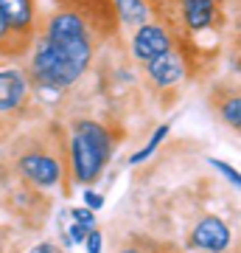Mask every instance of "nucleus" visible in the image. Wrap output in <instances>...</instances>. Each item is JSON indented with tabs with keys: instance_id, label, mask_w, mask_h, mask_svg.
Returning a JSON list of instances; mask_svg holds the SVG:
<instances>
[{
	"instance_id": "obj_1",
	"label": "nucleus",
	"mask_w": 241,
	"mask_h": 253,
	"mask_svg": "<svg viewBox=\"0 0 241 253\" xmlns=\"http://www.w3.org/2000/svg\"><path fill=\"white\" fill-rule=\"evenodd\" d=\"M109 158V135L93 121L76 124L73 135V172L76 180L90 183L96 180Z\"/></svg>"
},
{
	"instance_id": "obj_2",
	"label": "nucleus",
	"mask_w": 241,
	"mask_h": 253,
	"mask_svg": "<svg viewBox=\"0 0 241 253\" xmlns=\"http://www.w3.org/2000/svg\"><path fill=\"white\" fill-rule=\"evenodd\" d=\"M34 76L42 87L62 90V87H68V84H73V82L79 79L81 71L56 51V45L51 40H42L36 45V54H34Z\"/></svg>"
},
{
	"instance_id": "obj_3",
	"label": "nucleus",
	"mask_w": 241,
	"mask_h": 253,
	"mask_svg": "<svg viewBox=\"0 0 241 253\" xmlns=\"http://www.w3.org/2000/svg\"><path fill=\"white\" fill-rule=\"evenodd\" d=\"M191 242L202 248V251H213V253H222L227 245H230V231L219 217H205L194 228L191 234Z\"/></svg>"
},
{
	"instance_id": "obj_4",
	"label": "nucleus",
	"mask_w": 241,
	"mask_h": 253,
	"mask_svg": "<svg viewBox=\"0 0 241 253\" xmlns=\"http://www.w3.org/2000/svg\"><path fill=\"white\" fill-rule=\"evenodd\" d=\"M169 34L157 26H140V31L135 34V42H132V51L138 59L143 62H152L157 56L169 54Z\"/></svg>"
},
{
	"instance_id": "obj_5",
	"label": "nucleus",
	"mask_w": 241,
	"mask_h": 253,
	"mask_svg": "<svg viewBox=\"0 0 241 253\" xmlns=\"http://www.w3.org/2000/svg\"><path fill=\"white\" fill-rule=\"evenodd\" d=\"M20 169L39 186H54L59 180V163L48 155H26L20 161Z\"/></svg>"
},
{
	"instance_id": "obj_6",
	"label": "nucleus",
	"mask_w": 241,
	"mask_h": 253,
	"mask_svg": "<svg viewBox=\"0 0 241 253\" xmlns=\"http://www.w3.org/2000/svg\"><path fill=\"white\" fill-rule=\"evenodd\" d=\"M0 17L6 20L9 31H26L34 20L31 0H0Z\"/></svg>"
},
{
	"instance_id": "obj_7",
	"label": "nucleus",
	"mask_w": 241,
	"mask_h": 253,
	"mask_svg": "<svg viewBox=\"0 0 241 253\" xmlns=\"http://www.w3.org/2000/svg\"><path fill=\"white\" fill-rule=\"evenodd\" d=\"M26 96V82L17 71H0V113L14 110Z\"/></svg>"
},
{
	"instance_id": "obj_8",
	"label": "nucleus",
	"mask_w": 241,
	"mask_h": 253,
	"mask_svg": "<svg viewBox=\"0 0 241 253\" xmlns=\"http://www.w3.org/2000/svg\"><path fill=\"white\" fill-rule=\"evenodd\" d=\"M216 11V0H182V17H185L188 28H207L213 20Z\"/></svg>"
},
{
	"instance_id": "obj_9",
	"label": "nucleus",
	"mask_w": 241,
	"mask_h": 253,
	"mask_svg": "<svg viewBox=\"0 0 241 253\" xmlns=\"http://www.w3.org/2000/svg\"><path fill=\"white\" fill-rule=\"evenodd\" d=\"M149 73H152V79L157 82V84H174V82L182 76V62H179V56H174L169 51V54L157 56V59H152L149 62Z\"/></svg>"
},
{
	"instance_id": "obj_10",
	"label": "nucleus",
	"mask_w": 241,
	"mask_h": 253,
	"mask_svg": "<svg viewBox=\"0 0 241 253\" xmlns=\"http://www.w3.org/2000/svg\"><path fill=\"white\" fill-rule=\"evenodd\" d=\"M115 9L124 23H143L146 20V3L143 0H115Z\"/></svg>"
},
{
	"instance_id": "obj_11",
	"label": "nucleus",
	"mask_w": 241,
	"mask_h": 253,
	"mask_svg": "<svg viewBox=\"0 0 241 253\" xmlns=\"http://www.w3.org/2000/svg\"><path fill=\"white\" fill-rule=\"evenodd\" d=\"M169 135V124H163V126H157V129H154V138L152 141H149V144H146V149H140V152L138 155H132V158H129V163H140V161H146V158H149V155L154 152V149H157V146H160V141L163 138Z\"/></svg>"
},
{
	"instance_id": "obj_12",
	"label": "nucleus",
	"mask_w": 241,
	"mask_h": 253,
	"mask_svg": "<svg viewBox=\"0 0 241 253\" xmlns=\"http://www.w3.org/2000/svg\"><path fill=\"white\" fill-rule=\"evenodd\" d=\"M68 217H70L76 225H81L84 231H96V217H93L90 208H73V211H68Z\"/></svg>"
},
{
	"instance_id": "obj_13",
	"label": "nucleus",
	"mask_w": 241,
	"mask_h": 253,
	"mask_svg": "<svg viewBox=\"0 0 241 253\" xmlns=\"http://www.w3.org/2000/svg\"><path fill=\"white\" fill-rule=\"evenodd\" d=\"M224 118L233 124V129H239L241 126V101L239 99H233L224 104Z\"/></svg>"
},
{
	"instance_id": "obj_14",
	"label": "nucleus",
	"mask_w": 241,
	"mask_h": 253,
	"mask_svg": "<svg viewBox=\"0 0 241 253\" xmlns=\"http://www.w3.org/2000/svg\"><path fill=\"white\" fill-rule=\"evenodd\" d=\"M210 166H216V169H219V172H222L224 177H227V180L233 183V186H239V172H236V169H230L227 163H222V161H210Z\"/></svg>"
},
{
	"instance_id": "obj_15",
	"label": "nucleus",
	"mask_w": 241,
	"mask_h": 253,
	"mask_svg": "<svg viewBox=\"0 0 241 253\" xmlns=\"http://www.w3.org/2000/svg\"><path fill=\"white\" fill-rule=\"evenodd\" d=\"M84 242H87V253H101V234L99 231H90Z\"/></svg>"
},
{
	"instance_id": "obj_16",
	"label": "nucleus",
	"mask_w": 241,
	"mask_h": 253,
	"mask_svg": "<svg viewBox=\"0 0 241 253\" xmlns=\"http://www.w3.org/2000/svg\"><path fill=\"white\" fill-rule=\"evenodd\" d=\"M84 200H87V208H101L104 206V197L96 194V191H84Z\"/></svg>"
},
{
	"instance_id": "obj_17",
	"label": "nucleus",
	"mask_w": 241,
	"mask_h": 253,
	"mask_svg": "<svg viewBox=\"0 0 241 253\" xmlns=\"http://www.w3.org/2000/svg\"><path fill=\"white\" fill-rule=\"evenodd\" d=\"M31 253H59V248H56L54 242H39Z\"/></svg>"
},
{
	"instance_id": "obj_18",
	"label": "nucleus",
	"mask_w": 241,
	"mask_h": 253,
	"mask_svg": "<svg viewBox=\"0 0 241 253\" xmlns=\"http://www.w3.org/2000/svg\"><path fill=\"white\" fill-rule=\"evenodd\" d=\"M6 34H9V26H6V20L0 17V40H3Z\"/></svg>"
},
{
	"instance_id": "obj_19",
	"label": "nucleus",
	"mask_w": 241,
	"mask_h": 253,
	"mask_svg": "<svg viewBox=\"0 0 241 253\" xmlns=\"http://www.w3.org/2000/svg\"><path fill=\"white\" fill-rule=\"evenodd\" d=\"M124 253H138V251H124Z\"/></svg>"
}]
</instances>
